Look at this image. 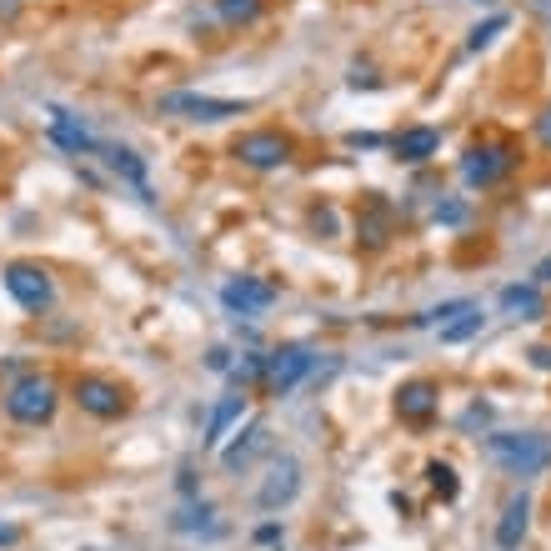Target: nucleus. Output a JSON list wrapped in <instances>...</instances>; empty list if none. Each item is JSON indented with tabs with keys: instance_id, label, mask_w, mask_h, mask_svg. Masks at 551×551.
I'll return each instance as SVG.
<instances>
[{
	"instance_id": "f257e3e1",
	"label": "nucleus",
	"mask_w": 551,
	"mask_h": 551,
	"mask_svg": "<svg viewBox=\"0 0 551 551\" xmlns=\"http://www.w3.org/2000/svg\"><path fill=\"white\" fill-rule=\"evenodd\" d=\"M481 451L511 476H536L551 466V436H541V431H491L481 441Z\"/></svg>"
},
{
	"instance_id": "f03ea898",
	"label": "nucleus",
	"mask_w": 551,
	"mask_h": 551,
	"mask_svg": "<svg viewBox=\"0 0 551 551\" xmlns=\"http://www.w3.org/2000/svg\"><path fill=\"white\" fill-rule=\"evenodd\" d=\"M56 406H61V386H56L51 376H41V371L11 381V391H6V416L21 421V426H41V421H51Z\"/></svg>"
},
{
	"instance_id": "7ed1b4c3",
	"label": "nucleus",
	"mask_w": 551,
	"mask_h": 551,
	"mask_svg": "<svg viewBox=\"0 0 551 551\" xmlns=\"http://www.w3.org/2000/svg\"><path fill=\"white\" fill-rule=\"evenodd\" d=\"M161 116H181V121H196V126H216V121H236L251 111V101H226V96H201V91H166L156 101Z\"/></svg>"
},
{
	"instance_id": "20e7f679",
	"label": "nucleus",
	"mask_w": 551,
	"mask_h": 551,
	"mask_svg": "<svg viewBox=\"0 0 551 551\" xmlns=\"http://www.w3.org/2000/svg\"><path fill=\"white\" fill-rule=\"evenodd\" d=\"M511 171H516V146H506V141H481V146H471V151L461 156V181H466L471 191L501 186Z\"/></svg>"
},
{
	"instance_id": "39448f33",
	"label": "nucleus",
	"mask_w": 551,
	"mask_h": 551,
	"mask_svg": "<svg viewBox=\"0 0 551 551\" xmlns=\"http://www.w3.org/2000/svg\"><path fill=\"white\" fill-rule=\"evenodd\" d=\"M6 291H11L16 306H26V311H36V316L56 306V281H51V271L36 266V261H11V266H6Z\"/></svg>"
},
{
	"instance_id": "423d86ee",
	"label": "nucleus",
	"mask_w": 551,
	"mask_h": 551,
	"mask_svg": "<svg viewBox=\"0 0 551 551\" xmlns=\"http://www.w3.org/2000/svg\"><path fill=\"white\" fill-rule=\"evenodd\" d=\"M316 366V351L311 346H281L266 356V376H261V391L266 396H291Z\"/></svg>"
},
{
	"instance_id": "0eeeda50",
	"label": "nucleus",
	"mask_w": 551,
	"mask_h": 551,
	"mask_svg": "<svg viewBox=\"0 0 551 551\" xmlns=\"http://www.w3.org/2000/svg\"><path fill=\"white\" fill-rule=\"evenodd\" d=\"M231 156H236L241 166H251V171H281V166L296 156V146H291L286 131H246V136L231 146Z\"/></svg>"
},
{
	"instance_id": "6e6552de",
	"label": "nucleus",
	"mask_w": 551,
	"mask_h": 551,
	"mask_svg": "<svg viewBox=\"0 0 551 551\" xmlns=\"http://www.w3.org/2000/svg\"><path fill=\"white\" fill-rule=\"evenodd\" d=\"M71 396H76V406L81 411H91V416H101V421H116V416H126V386H116V381H106V376H81L76 386H71Z\"/></svg>"
},
{
	"instance_id": "1a4fd4ad",
	"label": "nucleus",
	"mask_w": 551,
	"mask_h": 551,
	"mask_svg": "<svg viewBox=\"0 0 551 551\" xmlns=\"http://www.w3.org/2000/svg\"><path fill=\"white\" fill-rule=\"evenodd\" d=\"M296 496H301V461L296 456H276L271 471H266V481H261V491H256V506L261 511H281Z\"/></svg>"
},
{
	"instance_id": "9d476101",
	"label": "nucleus",
	"mask_w": 551,
	"mask_h": 551,
	"mask_svg": "<svg viewBox=\"0 0 551 551\" xmlns=\"http://www.w3.org/2000/svg\"><path fill=\"white\" fill-rule=\"evenodd\" d=\"M221 301H226V311L261 316V311L276 301V286H271V281H256V276H236V281L221 286Z\"/></svg>"
},
{
	"instance_id": "9b49d317",
	"label": "nucleus",
	"mask_w": 551,
	"mask_h": 551,
	"mask_svg": "<svg viewBox=\"0 0 551 551\" xmlns=\"http://www.w3.org/2000/svg\"><path fill=\"white\" fill-rule=\"evenodd\" d=\"M391 226H396L391 201H386V196H366V206H361V216H356V241H361L366 251H376V246L391 241Z\"/></svg>"
},
{
	"instance_id": "f8f14e48",
	"label": "nucleus",
	"mask_w": 551,
	"mask_h": 551,
	"mask_svg": "<svg viewBox=\"0 0 551 551\" xmlns=\"http://www.w3.org/2000/svg\"><path fill=\"white\" fill-rule=\"evenodd\" d=\"M266 451H271V426H266V421H251V426L241 431V441H231V446L221 451V466L236 476V471H251V461L266 456Z\"/></svg>"
},
{
	"instance_id": "ddd939ff",
	"label": "nucleus",
	"mask_w": 551,
	"mask_h": 551,
	"mask_svg": "<svg viewBox=\"0 0 551 551\" xmlns=\"http://www.w3.org/2000/svg\"><path fill=\"white\" fill-rule=\"evenodd\" d=\"M436 406H441L436 381H406V386L396 391V416L411 421V426H426V421L436 416Z\"/></svg>"
},
{
	"instance_id": "4468645a",
	"label": "nucleus",
	"mask_w": 551,
	"mask_h": 551,
	"mask_svg": "<svg viewBox=\"0 0 551 551\" xmlns=\"http://www.w3.org/2000/svg\"><path fill=\"white\" fill-rule=\"evenodd\" d=\"M526 531H531V496H526V491H516V496L501 506V521H496V546H501V551H521Z\"/></svg>"
},
{
	"instance_id": "2eb2a0df",
	"label": "nucleus",
	"mask_w": 551,
	"mask_h": 551,
	"mask_svg": "<svg viewBox=\"0 0 551 551\" xmlns=\"http://www.w3.org/2000/svg\"><path fill=\"white\" fill-rule=\"evenodd\" d=\"M51 141L61 146V151H71V156H91L101 141L86 131V121L81 116H71V111H61V106H51Z\"/></svg>"
},
{
	"instance_id": "dca6fc26",
	"label": "nucleus",
	"mask_w": 551,
	"mask_h": 551,
	"mask_svg": "<svg viewBox=\"0 0 551 551\" xmlns=\"http://www.w3.org/2000/svg\"><path fill=\"white\" fill-rule=\"evenodd\" d=\"M391 151H396V161L421 166V161H431L441 151V131L436 126H406L401 136H391Z\"/></svg>"
},
{
	"instance_id": "f3484780",
	"label": "nucleus",
	"mask_w": 551,
	"mask_h": 551,
	"mask_svg": "<svg viewBox=\"0 0 551 551\" xmlns=\"http://www.w3.org/2000/svg\"><path fill=\"white\" fill-rule=\"evenodd\" d=\"M496 306H501L506 316H516V321H536V316H546V301H541V286H536V281H526V286H501Z\"/></svg>"
},
{
	"instance_id": "a211bd4d",
	"label": "nucleus",
	"mask_w": 551,
	"mask_h": 551,
	"mask_svg": "<svg viewBox=\"0 0 551 551\" xmlns=\"http://www.w3.org/2000/svg\"><path fill=\"white\" fill-rule=\"evenodd\" d=\"M96 151L106 156V166H111V171H116L121 181H131V186H136V191H141V196L151 201V186H146V161H141V156H136L131 146H96Z\"/></svg>"
},
{
	"instance_id": "6ab92c4d",
	"label": "nucleus",
	"mask_w": 551,
	"mask_h": 551,
	"mask_svg": "<svg viewBox=\"0 0 551 551\" xmlns=\"http://www.w3.org/2000/svg\"><path fill=\"white\" fill-rule=\"evenodd\" d=\"M241 416H246V396H241V391L221 396V401H216V411H211V421H206V446H221V441H226V431H231Z\"/></svg>"
},
{
	"instance_id": "aec40b11",
	"label": "nucleus",
	"mask_w": 551,
	"mask_h": 551,
	"mask_svg": "<svg viewBox=\"0 0 551 551\" xmlns=\"http://www.w3.org/2000/svg\"><path fill=\"white\" fill-rule=\"evenodd\" d=\"M481 326H486V316H481V306H471V311L451 316V321H446V326H436V331H441V346H461V341H471Z\"/></svg>"
},
{
	"instance_id": "412c9836",
	"label": "nucleus",
	"mask_w": 551,
	"mask_h": 551,
	"mask_svg": "<svg viewBox=\"0 0 551 551\" xmlns=\"http://www.w3.org/2000/svg\"><path fill=\"white\" fill-rule=\"evenodd\" d=\"M261 6H266V0H216V16L226 26H251L261 16Z\"/></svg>"
},
{
	"instance_id": "4be33fe9",
	"label": "nucleus",
	"mask_w": 551,
	"mask_h": 551,
	"mask_svg": "<svg viewBox=\"0 0 551 551\" xmlns=\"http://www.w3.org/2000/svg\"><path fill=\"white\" fill-rule=\"evenodd\" d=\"M426 481H431V491H436L441 501H456V491H461V481H456V471H451L446 461H431V466H426Z\"/></svg>"
},
{
	"instance_id": "5701e85b",
	"label": "nucleus",
	"mask_w": 551,
	"mask_h": 551,
	"mask_svg": "<svg viewBox=\"0 0 551 551\" xmlns=\"http://www.w3.org/2000/svg\"><path fill=\"white\" fill-rule=\"evenodd\" d=\"M431 221H436V226H466V221H471V206H466L461 196H451V201H436Z\"/></svg>"
},
{
	"instance_id": "b1692460",
	"label": "nucleus",
	"mask_w": 551,
	"mask_h": 551,
	"mask_svg": "<svg viewBox=\"0 0 551 551\" xmlns=\"http://www.w3.org/2000/svg\"><path fill=\"white\" fill-rule=\"evenodd\" d=\"M506 26H511L506 16H491V21H481V26L471 31V41H466V51H481V46H491V41H496V36L506 31Z\"/></svg>"
},
{
	"instance_id": "393cba45",
	"label": "nucleus",
	"mask_w": 551,
	"mask_h": 551,
	"mask_svg": "<svg viewBox=\"0 0 551 551\" xmlns=\"http://www.w3.org/2000/svg\"><path fill=\"white\" fill-rule=\"evenodd\" d=\"M261 376H266V356H246V361L231 371V381H236V386H246V381H261Z\"/></svg>"
},
{
	"instance_id": "a878e982",
	"label": "nucleus",
	"mask_w": 551,
	"mask_h": 551,
	"mask_svg": "<svg viewBox=\"0 0 551 551\" xmlns=\"http://www.w3.org/2000/svg\"><path fill=\"white\" fill-rule=\"evenodd\" d=\"M526 356H531V366H536V371H551V346H531Z\"/></svg>"
},
{
	"instance_id": "bb28decb",
	"label": "nucleus",
	"mask_w": 551,
	"mask_h": 551,
	"mask_svg": "<svg viewBox=\"0 0 551 551\" xmlns=\"http://www.w3.org/2000/svg\"><path fill=\"white\" fill-rule=\"evenodd\" d=\"M0 546H21V526L16 521H0Z\"/></svg>"
},
{
	"instance_id": "cd10ccee",
	"label": "nucleus",
	"mask_w": 551,
	"mask_h": 551,
	"mask_svg": "<svg viewBox=\"0 0 551 551\" xmlns=\"http://www.w3.org/2000/svg\"><path fill=\"white\" fill-rule=\"evenodd\" d=\"M311 226L316 231H336V211H311Z\"/></svg>"
},
{
	"instance_id": "c85d7f7f",
	"label": "nucleus",
	"mask_w": 551,
	"mask_h": 551,
	"mask_svg": "<svg viewBox=\"0 0 551 551\" xmlns=\"http://www.w3.org/2000/svg\"><path fill=\"white\" fill-rule=\"evenodd\" d=\"M346 141H351V146H356V151H361V146H366V151H371V146H381V136H361V131H351V136H346Z\"/></svg>"
},
{
	"instance_id": "c756f323",
	"label": "nucleus",
	"mask_w": 551,
	"mask_h": 551,
	"mask_svg": "<svg viewBox=\"0 0 551 551\" xmlns=\"http://www.w3.org/2000/svg\"><path fill=\"white\" fill-rule=\"evenodd\" d=\"M211 371H231V351L216 346V351H211Z\"/></svg>"
},
{
	"instance_id": "7c9ffc66",
	"label": "nucleus",
	"mask_w": 551,
	"mask_h": 551,
	"mask_svg": "<svg viewBox=\"0 0 551 551\" xmlns=\"http://www.w3.org/2000/svg\"><path fill=\"white\" fill-rule=\"evenodd\" d=\"M536 136H541V146H546V151H551V111H546V116H541V121H536Z\"/></svg>"
},
{
	"instance_id": "2f4dec72",
	"label": "nucleus",
	"mask_w": 551,
	"mask_h": 551,
	"mask_svg": "<svg viewBox=\"0 0 551 551\" xmlns=\"http://www.w3.org/2000/svg\"><path fill=\"white\" fill-rule=\"evenodd\" d=\"M351 86H356V91H361V86H376V76H371V71H361V66H356V71H351Z\"/></svg>"
},
{
	"instance_id": "473e14b6",
	"label": "nucleus",
	"mask_w": 551,
	"mask_h": 551,
	"mask_svg": "<svg viewBox=\"0 0 551 551\" xmlns=\"http://www.w3.org/2000/svg\"><path fill=\"white\" fill-rule=\"evenodd\" d=\"M531 281H536V286H546V281H551V256H546V261L531 271Z\"/></svg>"
},
{
	"instance_id": "72a5a7b5",
	"label": "nucleus",
	"mask_w": 551,
	"mask_h": 551,
	"mask_svg": "<svg viewBox=\"0 0 551 551\" xmlns=\"http://www.w3.org/2000/svg\"><path fill=\"white\" fill-rule=\"evenodd\" d=\"M276 536H281V526H276V521H266V526L256 531V541H276Z\"/></svg>"
},
{
	"instance_id": "f704fd0d",
	"label": "nucleus",
	"mask_w": 551,
	"mask_h": 551,
	"mask_svg": "<svg viewBox=\"0 0 551 551\" xmlns=\"http://www.w3.org/2000/svg\"><path fill=\"white\" fill-rule=\"evenodd\" d=\"M531 11H536L541 21H551V0H531Z\"/></svg>"
}]
</instances>
